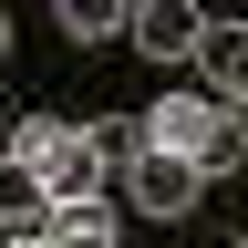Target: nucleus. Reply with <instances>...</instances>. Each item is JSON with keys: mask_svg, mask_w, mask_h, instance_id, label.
<instances>
[{"mask_svg": "<svg viewBox=\"0 0 248 248\" xmlns=\"http://www.w3.org/2000/svg\"><path fill=\"white\" fill-rule=\"evenodd\" d=\"M145 145H155V155H186L197 176H228L238 155H248L238 104H217V93H176V104H155V114H145Z\"/></svg>", "mask_w": 248, "mask_h": 248, "instance_id": "1", "label": "nucleus"}, {"mask_svg": "<svg viewBox=\"0 0 248 248\" xmlns=\"http://www.w3.org/2000/svg\"><path fill=\"white\" fill-rule=\"evenodd\" d=\"M197 0H124V42H135L145 62H186V42H197Z\"/></svg>", "mask_w": 248, "mask_h": 248, "instance_id": "2", "label": "nucleus"}, {"mask_svg": "<svg viewBox=\"0 0 248 248\" xmlns=\"http://www.w3.org/2000/svg\"><path fill=\"white\" fill-rule=\"evenodd\" d=\"M197 186H207V176L186 166V155H155V145L124 166V197H135L145 217H186V207H197Z\"/></svg>", "mask_w": 248, "mask_h": 248, "instance_id": "3", "label": "nucleus"}, {"mask_svg": "<svg viewBox=\"0 0 248 248\" xmlns=\"http://www.w3.org/2000/svg\"><path fill=\"white\" fill-rule=\"evenodd\" d=\"M186 62H197V73H207V93H217V104H238V93H248V21H197V42H186Z\"/></svg>", "mask_w": 248, "mask_h": 248, "instance_id": "4", "label": "nucleus"}, {"mask_svg": "<svg viewBox=\"0 0 248 248\" xmlns=\"http://www.w3.org/2000/svg\"><path fill=\"white\" fill-rule=\"evenodd\" d=\"M31 176H42V197H52V207H73V197H104V166L83 155V135H73V124L52 135V155H42Z\"/></svg>", "mask_w": 248, "mask_h": 248, "instance_id": "5", "label": "nucleus"}, {"mask_svg": "<svg viewBox=\"0 0 248 248\" xmlns=\"http://www.w3.org/2000/svg\"><path fill=\"white\" fill-rule=\"evenodd\" d=\"M42 228H52L42 176H31V166H0V238H42Z\"/></svg>", "mask_w": 248, "mask_h": 248, "instance_id": "6", "label": "nucleus"}, {"mask_svg": "<svg viewBox=\"0 0 248 248\" xmlns=\"http://www.w3.org/2000/svg\"><path fill=\"white\" fill-rule=\"evenodd\" d=\"M73 135H83V155H93L104 176H124V166L145 155V114H93V124H73Z\"/></svg>", "mask_w": 248, "mask_h": 248, "instance_id": "7", "label": "nucleus"}, {"mask_svg": "<svg viewBox=\"0 0 248 248\" xmlns=\"http://www.w3.org/2000/svg\"><path fill=\"white\" fill-rule=\"evenodd\" d=\"M52 21L73 31V42H114V31H124V0H52Z\"/></svg>", "mask_w": 248, "mask_h": 248, "instance_id": "8", "label": "nucleus"}, {"mask_svg": "<svg viewBox=\"0 0 248 248\" xmlns=\"http://www.w3.org/2000/svg\"><path fill=\"white\" fill-rule=\"evenodd\" d=\"M0 248H52V238H0Z\"/></svg>", "mask_w": 248, "mask_h": 248, "instance_id": "9", "label": "nucleus"}, {"mask_svg": "<svg viewBox=\"0 0 248 248\" xmlns=\"http://www.w3.org/2000/svg\"><path fill=\"white\" fill-rule=\"evenodd\" d=\"M0 52H11V11H0Z\"/></svg>", "mask_w": 248, "mask_h": 248, "instance_id": "10", "label": "nucleus"}]
</instances>
